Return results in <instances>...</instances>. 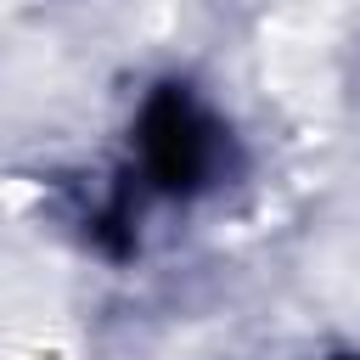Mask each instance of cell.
Wrapping results in <instances>:
<instances>
[{"label": "cell", "mask_w": 360, "mask_h": 360, "mask_svg": "<svg viewBox=\"0 0 360 360\" xmlns=\"http://www.w3.org/2000/svg\"><path fill=\"white\" fill-rule=\"evenodd\" d=\"M135 163L163 197H197L225 180L231 129L197 101L191 84H158L135 112Z\"/></svg>", "instance_id": "cell-1"}]
</instances>
